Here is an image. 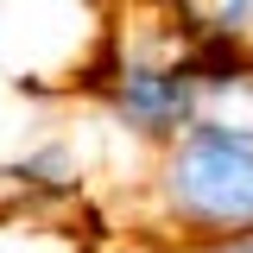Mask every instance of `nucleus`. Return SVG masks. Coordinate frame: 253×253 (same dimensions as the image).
Returning <instances> with one entry per match:
<instances>
[{
  "mask_svg": "<svg viewBox=\"0 0 253 253\" xmlns=\"http://www.w3.org/2000/svg\"><path fill=\"white\" fill-rule=\"evenodd\" d=\"M101 6H108V0H101Z\"/></svg>",
  "mask_w": 253,
  "mask_h": 253,
  "instance_id": "5",
  "label": "nucleus"
},
{
  "mask_svg": "<svg viewBox=\"0 0 253 253\" xmlns=\"http://www.w3.org/2000/svg\"><path fill=\"white\" fill-rule=\"evenodd\" d=\"M146 215L165 241L253 234V133L196 121L165 139L146 171Z\"/></svg>",
  "mask_w": 253,
  "mask_h": 253,
  "instance_id": "1",
  "label": "nucleus"
},
{
  "mask_svg": "<svg viewBox=\"0 0 253 253\" xmlns=\"http://www.w3.org/2000/svg\"><path fill=\"white\" fill-rule=\"evenodd\" d=\"M95 253H171V241L158 234V228H146V234H126V241H108V247Z\"/></svg>",
  "mask_w": 253,
  "mask_h": 253,
  "instance_id": "3",
  "label": "nucleus"
},
{
  "mask_svg": "<svg viewBox=\"0 0 253 253\" xmlns=\"http://www.w3.org/2000/svg\"><path fill=\"white\" fill-rule=\"evenodd\" d=\"M0 32H6V13H0Z\"/></svg>",
  "mask_w": 253,
  "mask_h": 253,
  "instance_id": "4",
  "label": "nucleus"
},
{
  "mask_svg": "<svg viewBox=\"0 0 253 253\" xmlns=\"http://www.w3.org/2000/svg\"><path fill=\"white\" fill-rule=\"evenodd\" d=\"M215 57H253V0H171Z\"/></svg>",
  "mask_w": 253,
  "mask_h": 253,
  "instance_id": "2",
  "label": "nucleus"
}]
</instances>
